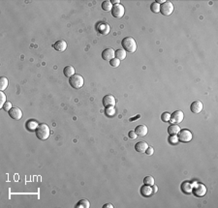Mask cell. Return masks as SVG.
Returning <instances> with one entry per match:
<instances>
[{
  "instance_id": "cell-30",
  "label": "cell",
  "mask_w": 218,
  "mask_h": 208,
  "mask_svg": "<svg viewBox=\"0 0 218 208\" xmlns=\"http://www.w3.org/2000/svg\"><path fill=\"white\" fill-rule=\"evenodd\" d=\"M110 63H111V66H112V67H114V68H117V67H118L119 65H120V60L117 59V58H114V59H112L110 61Z\"/></svg>"
},
{
  "instance_id": "cell-10",
  "label": "cell",
  "mask_w": 218,
  "mask_h": 208,
  "mask_svg": "<svg viewBox=\"0 0 218 208\" xmlns=\"http://www.w3.org/2000/svg\"><path fill=\"white\" fill-rule=\"evenodd\" d=\"M115 56V51L112 50V48H106L103 53H102V58L104 60L107 61H111L112 59H114Z\"/></svg>"
},
{
  "instance_id": "cell-26",
  "label": "cell",
  "mask_w": 218,
  "mask_h": 208,
  "mask_svg": "<svg viewBox=\"0 0 218 208\" xmlns=\"http://www.w3.org/2000/svg\"><path fill=\"white\" fill-rule=\"evenodd\" d=\"M102 9L105 10V11H107V12L112 11V2L111 1H104L103 3H102Z\"/></svg>"
},
{
  "instance_id": "cell-24",
  "label": "cell",
  "mask_w": 218,
  "mask_h": 208,
  "mask_svg": "<svg viewBox=\"0 0 218 208\" xmlns=\"http://www.w3.org/2000/svg\"><path fill=\"white\" fill-rule=\"evenodd\" d=\"M8 84H9V81L5 77H2L0 78V90H1V91H3V90H5L8 87Z\"/></svg>"
},
{
  "instance_id": "cell-17",
  "label": "cell",
  "mask_w": 218,
  "mask_h": 208,
  "mask_svg": "<svg viewBox=\"0 0 218 208\" xmlns=\"http://www.w3.org/2000/svg\"><path fill=\"white\" fill-rule=\"evenodd\" d=\"M141 194H142L143 196H149L150 195H152L153 192H152V188H151V186H148V185H146L143 186L142 188H141Z\"/></svg>"
},
{
  "instance_id": "cell-37",
  "label": "cell",
  "mask_w": 218,
  "mask_h": 208,
  "mask_svg": "<svg viewBox=\"0 0 218 208\" xmlns=\"http://www.w3.org/2000/svg\"><path fill=\"white\" fill-rule=\"evenodd\" d=\"M111 2H112V4H114V5H117V4L120 3L119 0H112V1H111Z\"/></svg>"
},
{
  "instance_id": "cell-6",
  "label": "cell",
  "mask_w": 218,
  "mask_h": 208,
  "mask_svg": "<svg viewBox=\"0 0 218 208\" xmlns=\"http://www.w3.org/2000/svg\"><path fill=\"white\" fill-rule=\"evenodd\" d=\"M125 13V9L121 4H117V5H114L112 9V15L117 19H120L124 16Z\"/></svg>"
},
{
  "instance_id": "cell-2",
  "label": "cell",
  "mask_w": 218,
  "mask_h": 208,
  "mask_svg": "<svg viewBox=\"0 0 218 208\" xmlns=\"http://www.w3.org/2000/svg\"><path fill=\"white\" fill-rule=\"evenodd\" d=\"M122 47L124 48L125 51H129V53H134L137 50V44L136 41L133 39L132 37H126L122 40Z\"/></svg>"
},
{
  "instance_id": "cell-13",
  "label": "cell",
  "mask_w": 218,
  "mask_h": 208,
  "mask_svg": "<svg viewBox=\"0 0 218 208\" xmlns=\"http://www.w3.org/2000/svg\"><path fill=\"white\" fill-rule=\"evenodd\" d=\"M203 109H204V105H203V103L200 102V101L193 102L191 107H190L191 112H194V113H200L203 110Z\"/></svg>"
},
{
  "instance_id": "cell-12",
  "label": "cell",
  "mask_w": 218,
  "mask_h": 208,
  "mask_svg": "<svg viewBox=\"0 0 218 208\" xmlns=\"http://www.w3.org/2000/svg\"><path fill=\"white\" fill-rule=\"evenodd\" d=\"M115 98L112 95H107L103 98V105L104 107H114L115 106Z\"/></svg>"
},
{
  "instance_id": "cell-38",
  "label": "cell",
  "mask_w": 218,
  "mask_h": 208,
  "mask_svg": "<svg viewBox=\"0 0 218 208\" xmlns=\"http://www.w3.org/2000/svg\"><path fill=\"white\" fill-rule=\"evenodd\" d=\"M157 191H158V188H157V186H154L153 188H152V192H153V193H156Z\"/></svg>"
},
{
  "instance_id": "cell-9",
  "label": "cell",
  "mask_w": 218,
  "mask_h": 208,
  "mask_svg": "<svg viewBox=\"0 0 218 208\" xmlns=\"http://www.w3.org/2000/svg\"><path fill=\"white\" fill-rule=\"evenodd\" d=\"M9 115L14 120H20L22 117V112L19 107H12L11 110L9 112Z\"/></svg>"
},
{
  "instance_id": "cell-27",
  "label": "cell",
  "mask_w": 218,
  "mask_h": 208,
  "mask_svg": "<svg viewBox=\"0 0 218 208\" xmlns=\"http://www.w3.org/2000/svg\"><path fill=\"white\" fill-rule=\"evenodd\" d=\"M143 183H145L146 185H148V186H153L154 185V178L152 176H146L145 179H143Z\"/></svg>"
},
{
  "instance_id": "cell-14",
  "label": "cell",
  "mask_w": 218,
  "mask_h": 208,
  "mask_svg": "<svg viewBox=\"0 0 218 208\" xmlns=\"http://www.w3.org/2000/svg\"><path fill=\"white\" fill-rule=\"evenodd\" d=\"M147 147H148V144L146 141H139L135 145V150L139 153H145Z\"/></svg>"
},
{
  "instance_id": "cell-36",
  "label": "cell",
  "mask_w": 218,
  "mask_h": 208,
  "mask_svg": "<svg viewBox=\"0 0 218 208\" xmlns=\"http://www.w3.org/2000/svg\"><path fill=\"white\" fill-rule=\"evenodd\" d=\"M103 207L104 208H109V207H110V208H114V205H112L111 203H107V204H105Z\"/></svg>"
},
{
  "instance_id": "cell-32",
  "label": "cell",
  "mask_w": 218,
  "mask_h": 208,
  "mask_svg": "<svg viewBox=\"0 0 218 208\" xmlns=\"http://www.w3.org/2000/svg\"><path fill=\"white\" fill-rule=\"evenodd\" d=\"M6 103V95L3 92H0V107H3Z\"/></svg>"
},
{
  "instance_id": "cell-19",
  "label": "cell",
  "mask_w": 218,
  "mask_h": 208,
  "mask_svg": "<svg viewBox=\"0 0 218 208\" xmlns=\"http://www.w3.org/2000/svg\"><path fill=\"white\" fill-rule=\"evenodd\" d=\"M180 131V127L177 126V124H172L170 127L168 128V133L170 136H174V135H177Z\"/></svg>"
},
{
  "instance_id": "cell-15",
  "label": "cell",
  "mask_w": 218,
  "mask_h": 208,
  "mask_svg": "<svg viewBox=\"0 0 218 208\" xmlns=\"http://www.w3.org/2000/svg\"><path fill=\"white\" fill-rule=\"evenodd\" d=\"M52 47L57 51H64L67 48V43L64 40H59L57 42H55V44Z\"/></svg>"
},
{
  "instance_id": "cell-20",
  "label": "cell",
  "mask_w": 218,
  "mask_h": 208,
  "mask_svg": "<svg viewBox=\"0 0 218 208\" xmlns=\"http://www.w3.org/2000/svg\"><path fill=\"white\" fill-rule=\"evenodd\" d=\"M63 74L65 75V77L71 78L75 75V69H74L73 66H66L64 70H63Z\"/></svg>"
},
{
  "instance_id": "cell-7",
  "label": "cell",
  "mask_w": 218,
  "mask_h": 208,
  "mask_svg": "<svg viewBox=\"0 0 218 208\" xmlns=\"http://www.w3.org/2000/svg\"><path fill=\"white\" fill-rule=\"evenodd\" d=\"M183 118H184L183 112H182L181 110H177V112H175L173 114H171L170 121H169V122H171L172 124H179L182 120H183Z\"/></svg>"
},
{
  "instance_id": "cell-22",
  "label": "cell",
  "mask_w": 218,
  "mask_h": 208,
  "mask_svg": "<svg viewBox=\"0 0 218 208\" xmlns=\"http://www.w3.org/2000/svg\"><path fill=\"white\" fill-rule=\"evenodd\" d=\"M115 113H117V110H115L114 107H107L106 109H105V114H106L108 117L114 116Z\"/></svg>"
},
{
  "instance_id": "cell-29",
  "label": "cell",
  "mask_w": 218,
  "mask_h": 208,
  "mask_svg": "<svg viewBox=\"0 0 218 208\" xmlns=\"http://www.w3.org/2000/svg\"><path fill=\"white\" fill-rule=\"evenodd\" d=\"M170 117H171V113L169 112H164L162 115H161V119L164 122H169L170 121Z\"/></svg>"
},
{
  "instance_id": "cell-5",
  "label": "cell",
  "mask_w": 218,
  "mask_h": 208,
  "mask_svg": "<svg viewBox=\"0 0 218 208\" xmlns=\"http://www.w3.org/2000/svg\"><path fill=\"white\" fill-rule=\"evenodd\" d=\"M160 12L164 16H170L174 12V5L170 1H165L162 5L160 6Z\"/></svg>"
},
{
  "instance_id": "cell-4",
  "label": "cell",
  "mask_w": 218,
  "mask_h": 208,
  "mask_svg": "<svg viewBox=\"0 0 218 208\" xmlns=\"http://www.w3.org/2000/svg\"><path fill=\"white\" fill-rule=\"evenodd\" d=\"M177 137H178V141H180V143H189L192 140V133L187 129L180 130L179 133L177 134Z\"/></svg>"
},
{
  "instance_id": "cell-18",
  "label": "cell",
  "mask_w": 218,
  "mask_h": 208,
  "mask_svg": "<svg viewBox=\"0 0 218 208\" xmlns=\"http://www.w3.org/2000/svg\"><path fill=\"white\" fill-rule=\"evenodd\" d=\"M38 127H39V124H38L37 121L32 120V119H30V120H28V121H27V123H26V128H27V130H28V131L33 132V131H35V130H37V128H38Z\"/></svg>"
},
{
  "instance_id": "cell-39",
  "label": "cell",
  "mask_w": 218,
  "mask_h": 208,
  "mask_svg": "<svg viewBox=\"0 0 218 208\" xmlns=\"http://www.w3.org/2000/svg\"><path fill=\"white\" fill-rule=\"evenodd\" d=\"M140 117H141L140 115H137L135 118H131V119H130V121H136L135 119H138V118H140Z\"/></svg>"
},
{
  "instance_id": "cell-23",
  "label": "cell",
  "mask_w": 218,
  "mask_h": 208,
  "mask_svg": "<svg viewBox=\"0 0 218 208\" xmlns=\"http://www.w3.org/2000/svg\"><path fill=\"white\" fill-rule=\"evenodd\" d=\"M90 203L87 199H82L77 203L76 208H89Z\"/></svg>"
},
{
  "instance_id": "cell-11",
  "label": "cell",
  "mask_w": 218,
  "mask_h": 208,
  "mask_svg": "<svg viewBox=\"0 0 218 208\" xmlns=\"http://www.w3.org/2000/svg\"><path fill=\"white\" fill-rule=\"evenodd\" d=\"M97 30L100 34H102V35H108L111 31V27L109 24L102 22V23H99L97 25Z\"/></svg>"
},
{
  "instance_id": "cell-34",
  "label": "cell",
  "mask_w": 218,
  "mask_h": 208,
  "mask_svg": "<svg viewBox=\"0 0 218 208\" xmlns=\"http://www.w3.org/2000/svg\"><path fill=\"white\" fill-rule=\"evenodd\" d=\"M145 153H146L147 156H151V155H152V154L154 153V149H153V147L148 146V147H147Z\"/></svg>"
},
{
  "instance_id": "cell-3",
  "label": "cell",
  "mask_w": 218,
  "mask_h": 208,
  "mask_svg": "<svg viewBox=\"0 0 218 208\" xmlns=\"http://www.w3.org/2000/svg\"><path fill=\"white\" fill-rule=\"evenodd\" d=\"M69 82H70V85H71L73 88L79 89V88H80L83 85L84 79H83V78L80 75L75 74V75L73 76V77L70 78Z\"/></svg>"
},
{
  "instance_id": "cell-35",
  "label": "cell",
  "mask_w": 218,
  "mask_h": 208,
  "mask_svg": "<svg viewBox=\"0 0 218 208\" xmlns=\"http://www.w3.org/2000/svg\"><path fill=\"white\" fill-rule=\"evenodd\" d=\"M128 136H129V137H130V138H133V140H136L137 137H138V135L136 134V132H135V131H130V132H129V134H128Z\"/></svg>"
},
{
  "instance_id": "cell-28",
  "label": "cell",
  "mask_w": 218,
  "mask_h": 208,
  "mask_svg": "<svg viewBox=\"0 0 218 208\" xmlns=\"http://www.w3.org/2000/svg\"><path fill=\"white\" fill-rule=\"evenodd\" d=\"M150 10L152 13H155V14L159 13L160 12V5L158 4L157 2H153L152 4L150 5Z\"/></svg>"
},
{
  "instance_id": "cell-25",
  "label": "cell",
  "mask_w": 218,
  "mask_h": 208,
  "mask_svg": "<svg viewBox=\"0 0 218 208\" xmlns=\"http://www.w3.org/2000/svg\"><path fill=\"white\" fill-rule=\"evenodd\" d=\"M115 56H117V59L119 60H123L126 58V51L124 50H117L115 51Z\"/></svg>"
},
{
  "instance_id": "cell-33",
  "label": "cell",
  "mask_w": 218,
  "mask_h": 208,
  "mask_svg": "<svg viewBox=\"0 0 218 208\" xmlns=\"http://www.w3.org/2000/svg\"><path fill=\"white\" fill-rule=\"evenodd\" d=\"M2 107H3V109L6 110V112H10V110H11V109H12V104L10 103V102H6L4 104V106H3Z\"/></svg>"
},
{
  "instance_id": "cell-16",
  "label": "cell",
  "mask_w": 218,
  "mask_h": 208,
  "mask_svg": "<svg viewBox=\"0 0 218 208\" xmlns=\"http://www.w3.org/2000/svg\"><path fill=\"white\" fill-rule=\"evenodd\" d=\"M135 132L138 136L146 137L147 135V132H148V129H147V127L146 126V125H139V126H137Z\"/></svg>"
},
{
  "instance_id": "cell-31",
  "label": "cell",
  "mask_w": 218,
  "mask_h": 208,
  "mask_svg": "<svg viewBox=\"0 0 218 208\" xmlns=\"http://www.w3.org/2000/svg\"><path fill=\"white\" fill-rule=\"evenodd\" d=\"M169 141L172 143V144H177L178 143V137L177 135H174V136H171L170 138H169Z\"/></svg>"
},
{
  "instance_id": "cell-8",
  "label": "cell",
  "mask_w": 218,
  "mask_h": 208,
  "mask_svg": "<svg viewBox=\"0 0 218 208\" xmlns=\"http://www.w3.org/2000/svg\"><path fill=\"white\" fill-rule=\"evenodd\" d=\"M192 193L194 194L196 196L202 197L206 194V186L203 184H196L195 188L192 189Z\"/></svg>"
},
{
  "instance_id": "cell-21",
  "label": "cell",
  "mask_w": 218,
  "mask_h": 208,
  "mask_svg": "<svg viewBox=\"0 0 218 208\" xmlns=\"http://www.w3.org/2000/svg\"><path fill=\"white\" fill-rule=\"evenodd\" d=\"M192 189H193V187H192V185L190 184V183H188V182H183V183H182L181 190L183 191L184 194H191L192 193Z\"/></svg>"
},
{
  "instance_id": "cell-1",
  "label": "cell",
  "mask_w": 218,
  "mask_h": 208,
  "mask_svg": "<svg viewBox=\"0 0 218 208\" xmlns=\"http://www.w3.org/2000/svg\"><path fill=\"white\" fill-rule=\"evenodd\" d=\"M36 136L41 140H48L50 137V128L47 124H40L36 130Z\"/></svg>"
}]
</instances>
